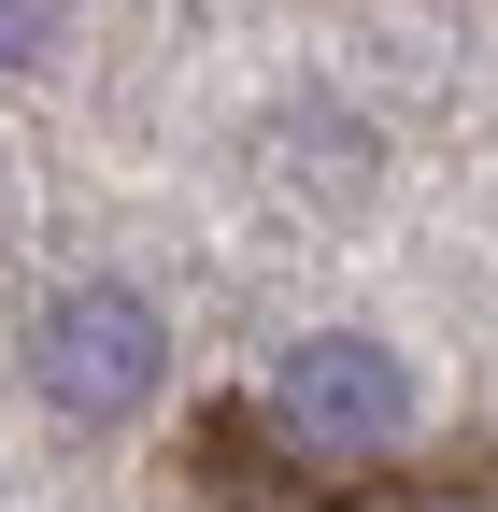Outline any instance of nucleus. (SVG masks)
Listing matches in <instances>:
<instances>
[{
	"label": "nucleus",
	"instance_id": "nucleus-1",
	"mask_svg": "<svg viewBox=\"0 0 498 512\" xmlns=\"http://www.w3.org/2000/svg\"><path fill=\"white\" fill-rule=\"evenodd\" d=\"M271 427H285V456H314V470H370V456H399V441H413V370H399L385 342H356V328L285 342Z\"/></svg>",
	"mask_w": 498,
	"mask_h": 512
},
{
	"label": "nucleus",
	"instance_id": "nucleus-2",
	"mask_svg": "<svg viewBox=\"0 0 498 512\" xmlns=\"http://www.w3.org/2000/svg\"><path fill=\"white\" fill-rule=\"evenodd\" d=\"M157 370H171V342H157V299H143V285H57L43 328H29V384H43L72 427L143 413Z\"/></svg>",
	"mask_w": 498,
	"mask_h": 512
},
{
	"label": "nucleus",
	"instance_id": "nucleus-3",
	"mask_svg": "<svg viewBox=\"0 0 498 512\" xmlns=\"http://www.w3.org/2000/svg\"><path fill=\"white\" fill-rule=\"evenodd\" d=\"M43 43H57V0H0V72H29Z\"/></svg>",
	"mask_w": 498,
	"mask_h": 512
}]
</instances>
